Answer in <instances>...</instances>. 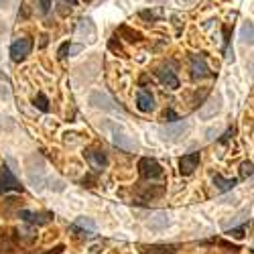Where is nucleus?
<instances>
[{
  "label": "nucleus",
  "mask_w": 254,
  "mask_h": 254,
  "mask_svg": "<svg viewBox=\"0 0 254 254\" xmlns=\"http://www.w3.org/2000/svg\"><path fill=\"white\" fill-rule=\"evenodd\" d=\"M138 173H140L142 179L153 181V179L163 177V167H161L155 159H151V157H142V159L138 161Z\"/></svg>",
  "instance_id": "nucleus-1"
},
{
  "label": "nucleus",
  "mask_w": 254,
  "mask_h": 254,
  "mask_svg": "<svg viewBox=\"0 0 254 254\" xmlns=\"http://www.w3.org/2000/svg\"><path fill=\"white\" fill-rule=\"evenodd\" d=\"M8 191H23V185L14 177V173L8 169V165L0 167V195Z\"/></svg>",
  "instance_id": "nucleus-2"
},
{
  "label": "nucleus",
  "mask_w": 254,
  "mask_h": 254,
  "mask_svg": "<svg viewBox=\"0 0 254 254\" xmlns=\"http://www.w3.org/2000/svg\"><path fill=\"white\" fill-rule=\"evenodd\" d=\"M31 49H33V41L29 37H20L10 45V59L16 61V63L25 61L31 55Z\"/></svg>",
  "instance_id": "nucleus-3"
},
{
  "label": "nucleus",
  "mask_w": 254,
  "mask_h": 254,
  "mask_svg": "<svg viewBox=\"0 0 254 254\" xmlns=\"http://www.w3.org/2000/svg\"><path fill=\"white\" fill-rule=\"evenodd\" d=\"M69 230L73 232L77 238H92V236L96 234V222L90 220V218H77V220L69 226Z\"/></svg>",
  "instance_id": "nucleus-4"
},
{
  "label": "nucleus",
  "mask_w": 254,
  "mask_h": 254,
  "mask_svg": "<svg viewBox=\"0 0 254 254\" xmlns=\"http://www.w3.org/2000/svg\"><path fill=\"white\" fill-rule=\"evenodd\" d=\"M18 216L23 222L31 224V226H45L53 220V214L51 211H29V209H23L18 211Z\"/></svg>",
  "instance_id": "nucleus-5"
},
{
  "label": "nucleus",
  "mask_w": 254,
  "mask_h": 254,
  "mask_svg": "<svg viewBox=\"0 0 254 254\" xmlns=\"http://www.w3.org/2000/svg\"><path fill=\"white\" fill-rule=\"evenodd\" d=\"M189 67H191V79H205L211 75L207 63L201 55H189Z\"/></svg>",
  "instance_id": "nucleus-6"
},
{
  "label": "nucleus",
  "mask_w": 254,
  "mask_h": 254,
  "mask_svg": "<svg viewBox=\"0 0 254 254\" xmlns=\"http://www.w3.org/2000/svg\"><path fill=\"white\" fill-rule=\"evenodd\" d=\"M83 155H86L88 163L92 165V169H96V171H102V169H106V165H108V157H106V153L102 149H90Z\"/></svg>",
  "instance_id": "nucleus-7"
},
{
  "label": "nucleus",
  "mask_w": 254,
  "mask_h": 254,
  "mask_svg": "<svg viewBox=\"0 0 254 254\" xmlns=\"http://www.w3.org/2000/svg\"><path fill=\"white\" fill-rule=\"evenodd\" d=\"M157 77L161 79L163 86H167L169 90H177V88H179V77L175 75V71H173L171 67H167V65L159 67V69H157Z\"/></svg>",
  "instance_id": "nucleus-8"
},
{
  "label": "nucleus",
  "mask_w": 254,
  "mask_h": 254,
  "mask_svg": "<svg viewBox=\"0 0 254 254\" xmlns=\"http://www.w3.org/2000/svg\"><path fill=\"white\" fill-rule=\"evenodd\" d=\"M199 165V153H189L179 159V171L181 175H191Z\"/></svg>",
  "instance_id": "nucleus-9"
},
{
  "label": "nucleus",
  "mask_w": 254,
  "mask_h": 254,
  "mask_svg": "<svg viewBox=\"0 0 254 254\" xmlns=\"http://www.w3.org/2000/svg\"><path fill=\"white\" fill-rule=\"evenodd\" d=\"M16 232H6V230H0V254H8V252H16Z\"/></svg>",
  "instance_id": "nucleus-10"
},
{
  "label": "nucleus",
  "mask_w": 254,
  "mask_h": 254,
  "mask_svg": "<svg viewBox=\"0 0 254 254\" xmlns=\"http://www.w3.org/2000/svg\"><path fill=\"white\" fill-rule=\"evenodd\" d=\"M90 102L96 106V108H100V110H106V112H114V110H118V106H114V102L106 96V94H102V92H94L92 96H90Z\"/></svg>",
  "instance_id": "nucleus-11"
},
{
  "label": "nucleus",
  "mask_w": 254,
  "mask_h": 254,
  "mask_svg": "<svg viewBox=\"0 0 254 254\" xmlns=\"http://www.w3.org/2000/svg\"><path fill=\"white\" fill-rule=\"evenodd\" d=\"M136 106L140 112H153L155 110V98L149 90H140L136 96Z\"/></svg>",
  "instance_id": "nucleus-12"
},
{
  "label": "nucleus",
  "mask_w": 254,
  "mask_h": 254,
  "mask_svg": "<svg viewBox=\"0 0 254 254\" xmlns=\"http://www.w3.org/2000/svg\"><path fill=\"white\" fill-rule=\"evenodd\" d=\"M220 108H222V98L216 96V98H211V100L205 102V106L199 110V116H201V118H211L216 112H220Z\"/></svg>",
  "instance_id": "nucleus-13"
},
{
  "label": "nucleus",
  "mask_w": 254,
  "mask_h": 254,
  "mask_svg": "<svg viewBox=\"0 0 254 254\" xmlns=\"http://www.w3.org/2000/svg\"><path fill=\"white\" fill-rule=\"evenodd\" d=\"M112 140H114V144H116V146H120V149H126V151H132V149H136V142H134V140H132L128 134H124V132L114 130Z\"/></svg>",
  "instance_id": "nucleus-14"
},
{
  "label": "nucleus",
  "mask_w": 254,
  "mask_h": 254,
  "mask_svg": "<svg viewBox=\"0 0 254 254\" xmlns=\"http://www.w3.org/2000/svg\"><path fill=\"white\" fill-rule=\"evenodd\" d=\"M185 130H187V124L179 120L177 126H167V128H161V134H163V138L173 140V138H177V136H183Z\"/></svg>",
  "instance_id": "nucleus-15"
},
{
  "label": "nucleus",
  "mask_w": 254,
  "mask_h": 254,
  "mask_svg": "<svg viewBox=\"0 0 254 254\" xmlns=\"http://www.w3.org/2000/svg\"><path fill=\"white\" fill-rule=\"evenodd\" d=\"M214 185H216V189L218 191H232L236 185H238V179H226V177H222V175H216L214 177Z\"/></svg>",
  "instance_id": "nucleus-16"
},
{
  "label": "nucleus",
  "mask_w": 254,
  "mask_h": 254,
  "mask_svg": "<svg viewBox=\"0 0 254 254\" xmlns=\"http://www.w3.org/2000/svg\"><path fill=\"white\" fill-rule=\"evenodd\" d=\"M142 254H177L173 246H165V244H153V246H142Z\"/></svg>",
  "instance_id": "nucleus-17"
},
{
  "label": "nucleus",
  "mask_w": 254,
  "mask_h": 254,
  "mask_svg": "<svg viewBox=\"0 0 254 254\" xmlns=\"http://www.w3.org/2000/svg\"><path fill=\"white\" fill-rule=\"evenodd\" d=\"M169 224V216H167V211H157V214L149 220V226L155 228V230H161Z\"/></svg>",
  "instance_id": "nucleus-18"
},
{
  "label": "nucleus",
  "mask_w": 254,
  "mask_h": 254,
  "mask_svg": "<svg viewBox=\"0 0 254 254\" xmlns=\"http://www.w3.org/2000/svg\"><path fill=\"white\" fill-rule=\"evenodd\" d=\"M240 39L246 45H254V25L252 23H244L242 31H240Z\"/></svg>",
  "instance_id": "nucleus-19"
},
{
  "label": "nucleus",
  "mask_w": 254,
  "mask_h": 254,
  "mask_svg": "<svg viewBox=\"0 0 254 254\" xmlns=\"http://www.w3.org/2000/svg\"><path fill=\"white\" fill-rule=\"evenodd\" d=\"M33 104L37 106L41 112H49V100H47V96H45L43 92H39V94H37V98L33 100Z\"/></svg>",
  "instance_id": "nucleus-20"
},
{
  "label": "nucleus",
  "mask_w": 254,
  "mask_h": 254,
  "mask_svg": "<svg viewBox=\"0 0 254 254\" xmlns=\"http://www.w3.org/2000/svg\"><path fill=\"white\" fill-rule=\"evenodd\" d=\"M252 175H254V163H250V161L242 163L240 165V179H248Z\"/></svg>",
  "instance_id": "nucleus-21"
},
{
  "label": "nucleus",
  "mask_w": 254,
  "mask_h": 254,
  "mask_svg": "<svg viewBox=\"0 0 254 254\" xmlns=\"http://www.w3.org/2000/svg\"><path fill=\"white\" fill-rule=\"evenodd\" d=\"M244 232H246V224H242L240 228H232V230H228L226 234H228L230 238H236V240H240V238H244Z\"/></svg>",
  "instance_id": "nucleus-22"
},
{
  "label": "nucleus",
  "mask_w": 254,
  "mask_h": 254,
  "mask_svg": "<svg viewBox=\"0 0 254 254\" xmlns=\"http://www.w3.org/2000/svg\"><path fill=\"white\" fill-rule=\"evenodd\" d=\"M163 120H167V122H179V120H181V116H179L175 110H171V108H169V110H165V114H163Z\"/></svg>",
  "instance_id": "nucleus-23"
},
{
  "label": "nucleus",
  "mask_w": 254,
  "mask_h": 254,
  "mask_svg": "<svg viewBox=\"0 0 254 254\" xmlns=\"http://www.w3.org/2000/svg\"><path fill=\"white\" fill-rule=\"evenodd\" d=\"M49 10H51V0H39V12L41 14H49Z\"/></svg>",
  "instance_id": "nucleus-24"
},
{
  "label": "nucleus",
  "mask_w": 254,
  "mask_h": 254,
  "mask_svg": "<svg viewBox=\"0 0 254 254\" xmlns=\"http://www.w3.org/2000/svg\"><path fill=\"white\" fill-rule=\"evenodd\" d=\"M69 49H71V43H69V41H65V43H63V45L59 47V53H57V55H59V59L67 57V51H69Z\"/></svg>",
  "instance_id": "nucleus-25"
},
{
  "label": "nucleus",
  "mask_w": 254,
  "mask_h": 254,
  "mask_svg": "<svg viewBox=\"0 0 254 254\" xmlns=\"http://www.w3.org/2000/svg\"><path fill=\"white\" fill-rule=\"evenodd\" d=\"M63 252V246L59 244V246H55V248H51V250H47L45 254H61Z\"/></svg>",
  "instance_id": "nucleus-26"
},
{
  "label": "nucleus",
  "mask_w": 254,
  "mask_h": 254,
  "mask_svg": "<svg viewBox=\"0 0 254 254\" xmlns=\"http://www.w3.org/2000/svg\"><path fill=\"white\" fill-rule=\"evenodd\" d=\"M63 2H67V4H71V6H77V0H63Z\"/></svg>",
  "instance_id": "nucleus-27"
},
{
  "label": "nucleus",
  "mask_w": 254,
  "mask_h": 254,
  "mask_svg": "<svg viewBox=\"0 0 254 254\" xmlns=\"http://www.w3.org/2000/svg\"><path fill=\"white\" fill-rule=\"evenodd\" d=\"M8 4V0H0V8H4Z\"/></svg>",
  "instance_id": "nucleus-28"
},
{
  "label": "nucleus",
  "mask_w": 254,
  "mask_h": 254,
  "mask_svg": "<svg viewBox=\"0 0 254 254\" xmlns=\"http://www.w3.org/2000/svg\"><path fill=\"white\" fill-rule=\"evenodd\" d=\"M86 2H92V0H86Z\"/></svg>",
  "instance_id": "nucleus-29"
}]
</instances>
